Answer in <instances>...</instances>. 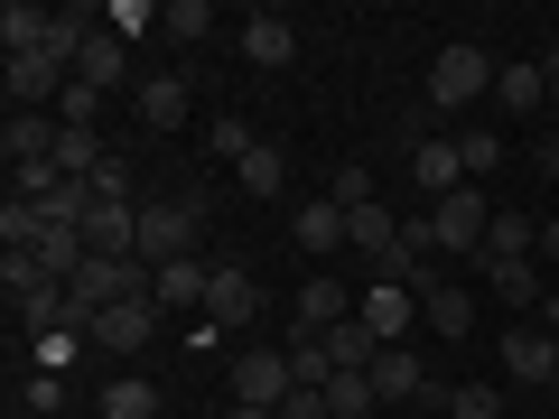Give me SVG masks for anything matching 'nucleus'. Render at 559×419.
Returning <instances> with one entry per match:
<instances>
[{"label":"nucleus","mask_w":559,"mask_h":419,"mask_svg":"<svg viewBox=\"0 0 559 419\" xmlns=\"http://www.w3.org/2000/svg\"><path fill=\"white\" fill-rule=\"evenodd\" d=\"M47 38H57V10H38V0H10V10H0V47H10V57H38Z\"/></svg>","instance_id":"15"},{"label":"nucleus","mask_w":559,"mask_h":419,"mask_svg":"<svg viewBox=\"0 0 559 419\" xmlns=\"http://www.w3.org/2000/svg\"><path fill=\"white\" fill-rule=\"evenodd\" d=\"M550 400H559V373H550Z\"/></svg>","instance_id":"43"},{"label":"nucleus","mask_w":559,"mask_h":419,"mask_svg":"<svg viewBox=\"0 0 559 419\" xmlns=\"http://www.w3.org/2000/svg\"><path fill=\"white\" fill-rule=\"evenodd\" d=\"M326 363H336V373H373V363H382V336H373L364 318L326 326Z\"/></svg>","instance_id":"16"},{"label":"nucleus","mask_w":559,"mask_h":419,"mask_svg":"<svg viewBox=\"0 0 559 419\" xmlns=\"http://www.w3.org/2000/svg\"><path fill=\"white\" fill-rule=\"evenodd\" d=\"M326 410L336 419H373V373H336L326 382Z\"/></svg>","instance_id":"29"},{"label":"nucleus","mask_w":559,"mask_h":419,"mask_svg":"<svg viewBox=\"0 0 559 419\" xmlns=\"http://www.w3.org/2000/svg\"><path fill=\"white\" fill-rule=\"evenodd\" d=\"M205 279H215V261H159V271H150L159 318H178V308H197V318H205Z\"/></svg>","instance_id":"11"},{"label":"nucleus","mask_w":559,"mask_h":419,"mask_svg":"<svg viewBox=\"0 0 559 419\" xmlns=\"http://www.w3.org/2000/svg\"><path fill=\"white\" fill-rule=\"evenodd\" d=\"M485 289L513 299V308H532V299H540V271H532V261H485Z\"/></svg>","instance_id":"26"},{"label":"nucleus","mask_w":559,"mask_h":419,"mask_svg":"<svg viewBox=\"0 0 559 419\" xmlns=\"http://www.w3.org/2000/svg\"><path fill=\"white\" fill-rule=\"evenodd\" d=\"M503 373L550 392V373H559V336H550V326H503Z\"/></svg>","instance_id":"8"},{"label":"nucleus","mask_w":559,"mask_h":419,"mask_svg":"<svg viewBox=\"0 0 559 419\" xmlns=\"http://www.w3.org/2000/svg\"><path fill=\"white\" fill-rule=\"evenodd\" d=\"M197 234H205V196H150L140 205V261H197Z\"/></svg>","instance_id":"1"},{"label":"nucleus","mask_w":559,"mask_h":419,"mask_svg":"<svg viewBox=\"0 0 559 419\" xmlns=\"http://www.w3.org/2000/svg\"><path fill=\"white\" fill-rule=\"evenodd\" d=\"M540 261H559V215H550V224H540Z\"/></svg>","instance_id":"38"},{"label":"nucleus","mask_w":559,"mask_h":419,"mask_svg":"<svg viewBox=\"0 0 559 419\" xmlns=\"http://www.w3.org/2000/svg\"><path fill=\"white\" fill-rule=\"evenodd\" d=\"M103 28L131 47V38H150V28H159V10H150V0H112V10H103Z\"/></svg>","instance_id":"31"},{"label":"nucleus","mask_w":559,"mask_h":419,"mask_svg":"<svg viewBox=\"0 0 559 419\" xmlns=\"http://www.w3.org/2000/svg\"><path fill=\"white\" fill-rule=\"evenodd\" d=\"M429 234H439V252H466V261H485V234H495V205H485L476 187H457V196H439V205H429Z\"/></svg>","instance_id":"3"},{"label":"nucleus","mask_w":559,"mask_h":419,"mask_svg":"<svg viewBox=\"0 0 559 419\" xmlns=\"http://www.w3.org/2000/svg\"><path fill=\"white\" fill-rule=\"evenodd\" d=\"M289 57H299V28H289V10H252V20H242V65L280 75Z\"/></svg>","instance_id":"7"},{"label":"nucleus","mask_w":559,"mask_h":419,"mask_svg":"<svg viewBox=\"0 0 559 419\" xmlns=\"http://www.w3.org/2000/svg\"><path fill=\"white\" fill-rule=\"evenodd\" d=\"M224 419H280V410H252V400H234V410H224Z\"/></svg>","instance_id":"39"},{"label":"nucleus","mask_w":559,"mask_h":419,"mask_svg":"<svg viewBox=\"0 0 559 419\" xmlns=\"http://www.w3.org/2000/svg\"><path fill=\"white\" fill-rule=\"evenodd\" d=\"M495 103L503 112H540V103H550V75H540V57H513L495 75Z\"/></svg>","instance_id":"18"},{"label":"nucleus","mask_w":559,"mask_h":419,"mask_svg":"<svg viewBox=\"0 0 559 419\" xmlns=\"http://www.w3.org/2000/svg\"><path fill=\"white\" fill-rule=\"evenodd\" d=\"M103 159H112V149H103L94 131H66V121H57V178H94Z\"/></svg>","instance_id":"25"},{"label":"nucleus","mask_w":559,"mask_h":419,"mask_svg":"<svg viewBox=\"0 0 559 419\" xmlns=\"http://www.w3.org/2000/svg\"><path fill=\"white\" fill-rule=\"evenodd\" d=\"M94 410H103V419H168V400L150 392L140 373H121V382H103V392H94Z\"/></svg>","instance_id":"17"},{"label":"nucleus","mask_w":559,"mask_h":419,"mask_svg":"<svg viewBox=\"0 0 559 419\" xmlns=\"http://www.w3.org/2000/svg\"><path fill=\"white\" fill-rule=\"evenodd\" d=\"M419 419H448V392H439V410H419Z\"/></svg>","instance_id":"41"},{"label":"nucleus","mask_w":559,"mask_h":419,"mask_svg":"<svg viewBox=\"0 0 559 419\" xmlns=\"http://www.w3.org/2000/svg\"><path fill=\"white\" fill-rule=\"evenodd\" d=\"M448 419H503V392L495 382H457L448 392Z\"/></svg>","instance_id":"30"},{"label":"nucleus","mask_w":559,"mask_h":419,"mask_svg":"<svg viewBox=\"0 0 559 419\" xmlns=\"http://www.w3.org/2000/svg\"><path fill=\"white\" fill-rule=\"evenodd\" d=\"M215 149H224V159H252L261 140H252V121H242V112H224V121H215Z\"/></svg>","instance_id":"35"},{"label":"nucleus","mask_w":559,"mask_h":419,"mask_svg":"<svg viewBox=\"0 0 559 419\" xmlns=\"http://www.w3.org/2000/svg\"><path fill=\"white\" fill-rule=\"evenodd\" d=\"M0 289H10V299H28V289H47L38 252H0Z\"/></svg>","instance_id":"33"},{"label":"nucleus","mask_w":559,"mask_h":419,"mask_svg":"<svg viewBox=\"0 0 559 419\" xmlns=\"http://www.w3.org/2000/svg\"><path fill=\"white\" fill-rule=\"evenodd\" d=\"M299 242H308V252H345V242H355V234H345V205L336 196L299 205Z\"/></svg>","instance_id":"22"},{"label":"nucleus","mask_w":559,"mask_h":419,"mask_svg":"<svg viewBox=\"0 0 559 419\" xmlns=\"http://www.w3.org/2000/svg\"><path fill=\"white\" fill-rule=\"evenodd\" d=\"M289 392H299L289 355H271V345H242V355H234V400H252V410H280Z\"/></svg>","instance_id":"5"},{"label":"nucleus","mask_w":559,"mask_h":419,"mask_svg":"<svg viewBox=\"0 0 559 419\" xmlns=\"http://www.w3.org/2000/svg\"><path fill=\"white\" fill-rule=\"evenodd\" d=\"M326 196H336L345 215H355V205H373V168H355V159H345L336 178H326Z\"/></svg>","instance_id":"34"},{"label":"nucleus","mask_w":559,"mask_h":419,"mask_svg":"<svg viewBox=\"0 0 559 419\" xmlns=\"http://www.w3.org/2000/svg\"><path fill=\"white\" fill-rule=\"evenodd\" d=\"M540 75H550V94H559V47H550V57H540Z\"/></svg>","instance_id":"40"},{"label":"nucleus","mask_w":559,"mask_h":419,"mask_svg":"<svg viewBox=\"0 0 559 419\" xmlns=\"http://www.w3.org/2000/svg\"><path fill=\"white\" fill-rule=\"evenodd\" d=\"M280 419H336V410H326V392H289V400H280Z\"/></svg>","instance_id":"37"},{"label":"nucleus","mask_w":559,"mask_h":419,"mask_svg":"<svg viewBox=\"0 0 559 419\" xmlns=\"http://www.w3.org/2000/svg\"><path fill=\"white\" fill-rule=\"evenodd\" d=\"M345 318H355V289L318 271V279L299 289V326H308V336H326V326H345Z\"/></svg>","instance_id":"14"},{"label":"nucleus","mask_w":559,"mask_h":419,"mask_svg":"<svg viewBox=\"0 0 559 419\" xmlns=\"http://www.w3.org/2000/svg\"><path fill=\"white\" fill-rule=\"evenodd\" d=\"M280 187H289V159H280L271 140H261L252 159H242V196H280Z\"/></svg>","instance_id":"28"},{"label":"nucleus","mask_w":559,"mask_h":419,"mask_svg":"<svg viewBox=\"0 0 559 419\" xmlns=\"http://www.w3.org/2000/svg\"><path fill=\"white\" fill-rule=\"evenodd\" d=\"M345 234H355V252H382V261H392V242H401V224H392V205H355V215H345Z\"/></svg>","instance_id":"23"},{"label":"nucleus","mask_w":559,"mask_h":419,"mask_svg":"<svg viewBox=\"0 0 559 419\" xmlns=\"http://www.w3.org/2000/svg\"><path fill=\"white\" fill-rule=\"evenodd\" d=\"M66 84H75V75H66L47 47H38V57H10V112H57Z\"/></svg>","instance_id":"6"},{"label":"nucleus","mask_w":559,"mask_h":419,"mask_svg":"<svg viewBox=\"0 0 559 419\" xmlns=\"http://www.w3.org/2000/svg\"><path fill=\"white\" fill-rule=\"evenodd\" d=\"M0 159L10 168H47L57 159V112H10L0 121Z\"/></svg>","instance_id":"10"},{"label":"nucleus","mask_w":559,"mask_h":419,"mask_svg":"<svg viewBox=\"0 0 559 419\" xmlns=\"http://www.w3.org/2000/svg\"><path fill=\"white\" fill-rule=\"evenodd\" d=\"M355 318L373 326L382 345H401V326L419 318V289H401V279H373V289H355Z\"/></svg>","instance_id":"9"},{"label":"nucleus","mask_w":559,"mask_h":419,"mask_svg":"<svg viewBox=\"0 0 559 419\" xmlns=\"http://www.w3.org/2000/svg\"><path fill=\"white\" fill-rule=\"evenodd\" d=\"M495 75H503V65L485 57L476 38L439 47V57H429V112H466V103H485V94H495Z\"/></svg>","instance_id":"2"},{"label":"nucleus","mask_w":559,"mask_h":419,"mask_svg":"<svg viewBox=\"0 0 559 419\" xmlns=\"http://www.w3.org/2000/svg\"><path fill=\"white\" fill-rule=\"evenodd\" d=\"M10 419H38V410H10Z\"/></svg>","instance_id":"42"},{"label":"nucleus","mask_w":559,"mask_h":419,"mask_svg":"<svg viewBox=\"0 0 559 419\" xmlns=\"http://www.w3.org/2000/svg\"><path fill=\"white\" fill-rule=\"evenodd\" d=\"M252 318H261L252 271H215V279H205V326H215V336H224V326H252Z\"/></svg>","instance_id":"12"},{"label":"nucleus","mask_w":559,"mask_h":419,"mask_svg":"<svg viewBox=\"0 0 559 419\" xmlns=\"http://www.w3.org/2000/svg\"><path fill=\"white\" fill-rule=\"evenodd\" d=\"M373 400H429V363H419L411 345H382V363H373Z\"/></svg>","instance_id":"13"},{"label":"nucleus","mask_w":559,"mask_h":419,"mask_svg":"<svg viewBox=\"0 0 559 419\" xmlns=\"http://www.w3.org/2000/svg\"><path fill=\"white\" fill-rule=\"evenodd\" d=\"M187 103H197V94H187V75H150V84H140V121H150V131H178Z\"/></svg>","instance_id":"20"},{"label":"nucleus","mask_w":559,"mask_h":419,"mask_svg":"<svg viewBox=\"0 0 559 419\" xmlns=\"http://www.w3.org/2000/svg\"><path fill=\"white\" fill-rule=\"evenodd\" d=\"M532 215H495V234H485V261H532Z\"/></svg>","instance_id":"27"},{"label":"nucleus","mask_w":559,"mask_h":419,"mask_svg":"<svg viewBox=\"0 0 559 419\" xmlns=\"http://www.w3.org/2000/svg\"><path fill=\"white\" fill-rule=\"evenodd\" d=\"M75 84H94V94H112V84H131V57H121V38L103 28L94 47H84V65H75Z\"/></svg>","instance_id":"21"},{"label":"nucleus","mask_w":559,"mask_h":419,"mask_svg":"<svg viewBox=\"0 0 559 419\" xmlns=\"http://www.w3.org/2000/svg\"><path fill=\"white\" fill-rule=\"evenodd\" d=\"M457 159H466V178L503 168V131H457Z\"/></svg>","instance_id":"32"},{"label":"nucleus","mask_w":559,"mask_h":419,"mask_svg":"<svg viewBox=\"0 0 559 419\" xmlns=\"http://www.w3.org/2000/svg\"><path fill=\"white\" fill-rule=\"evenodd\" d=\"M159 28H168V47L215 38V0H168V10H159Z\"/></svg>","instance_id":"24"},{"label":"nucleus","mask_w":559,"mask_h":419,"mask_svg":"<svg viewBox=\"0 0 559 419\" xmlns=\"http://www.w3.org/2000/svg\"><path fill=\"white\" fill-rule=\"evenodd\" d=\"M159 299H121V308H103L94 326H84V345H103V355H150V336H159Z\"/></svg>","instance_id":"4"},{"label":"nucleus","mask_w":559,"mask_h":419,"mask_svg":"<svg viewBox=\"0 0 559 419\" xmlns=\"http://www.w3.org/2000/svg\"><path fill=\"white\" fill-rule=\"evenodd\" d=\"M419 318L439 326V336H466V326H476V299H466L457 279H429V289H419Z\"/></svg>","instance_id":"19"},{"label":"nucleus","mask_w":559,"mask_h":419,"mask_svg":"<svg viewBox=\"0 0 559 419\" xmlns=\"http://www.w3.org/2000/svg\"><path fill=\"white\" fill-rule=\"evenodd\" d=\"M20 410H38V419H57V410H66V382H57V373H38V382H28V392H20Z\"/></svg>","instance_id":"36"}]
</instances>
